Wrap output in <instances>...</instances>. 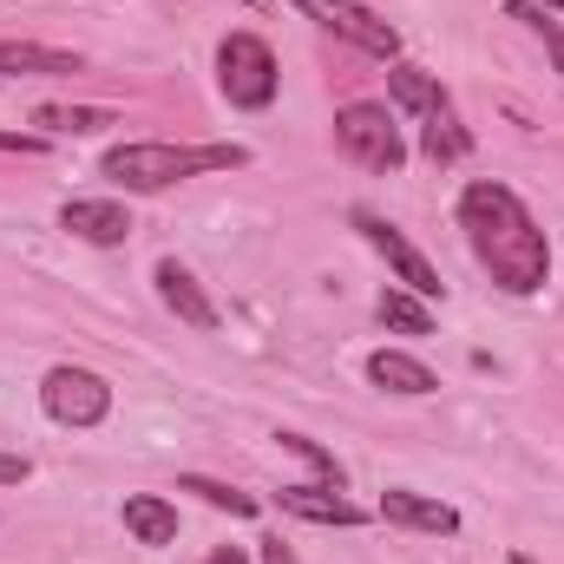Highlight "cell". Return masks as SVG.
<instances>
[{"instance_id": "obj_1", "label": "cell", "mask_w": 564, "mask_h": 564, "mask_svg": "<svg viewBox=\"0 0 564 564\" xmlns=\"http://www.w3.org/2000/svg\"><path fill=\"white\" fill-rule=\"evenodd\" d=\"M459 230H466L473 257L492 270L499 289H512V295L545 289V276H552V243L532 224V210L519 204V191H506L492 177L486 184H466L459 191Z\"/></svg>"}, {"instance_id": "obj_2", "label": "cell", "mask_w": 564, "mask_h": 564, "mask_svg": "<svg viewBox=\"0 0 564 564\" xmlns=\"http://www.w3.org/2000/svg\"><path fill=\"white\" fill-rule=\"evenodd\" d=\"M237 164H250L243 144H119L106 151V177H119L126 191H164L204 171H237Z\"/></svg>"}, {"instance_id": "obj_3", "label": "cell", "mask_w": 564, "mask_h": 564, "mask_svg": "<svg viewBox=\"0 0 564 564\" xmlns=\"http://www.w3.org/2000/svg\"><path fill=\"white\" fill-rule=\"evenodd\" d=\"M217 86H224L230 106L263 112V106L276 99V53H270L257 33H230V40L217 46Z\"/></svg>"}, {"instance_id": "obj_4", "label": "cell", "mask_w": 564, "mask_h": 564, "mask_svg": "<svg viewBox=\"0 0 564 564\" xmlns=\"http://www.w3.org/2000/svg\"><path fill=\"white\" fill-rule=\"evenodd\" d=\"M335 139H341V151H348L355 164H368V171H401V164H408V144L394 132L388 106H368V99L341 106V112H335Z\"/></svg>"}, {"instance_id": "obj_5", "label": "cell", "mask_w": 564, "mask_h": 564, "mask_svg": "<svg viewBox=\"0 0 564 564\" xmlns=\"http://www.w3.org/2000/svg\"><path fill=\"white\" fill-rule=\"evenodd\" d=\"M289 7H302V13L322 20L335 40H348V46H361V53H375V59H394V53H401V33H394L381 13H368L361 0H289Z\"/></svg>"}, {"instance_id": "obj_6", "label": "cell", "mask_w": 564, "mask_h": 564, "mask_svg": "<svg viewBox=\"0 0 564 564\" xmlns=\"http://www.w3.org/2000/svg\"><path fill=\"white\" fill-rule=\"evenodd\" d=\"M40 401H46V414L59 426H99L112 414V388L93 368H53L46 388H40Z\"/></svg>"}, {"instance_id": "obj_7", "label": "cell", "mask_w": 564, "mask_h": 564, "mask_svg": "<svg viewBox=\"0 0 564 564\" xmlns=\"http://www.w3.org/2000/svg\"><path fill=\"white\" fill-rule=\"evenodd\" d=\"M355 230H361V237H368V243H375V250L388 257V270H394V276L408 282L414 295H440V289H446V282H440V270L426 263V257L414 250V243H408V237H401V230H394V224H381V217L355 210Z\"/></svg>"}, {"instance_id": "obj_8", "label": "cell", "mask_w": 564, "mask_h": 564, "mask_svg": "<svg viewBox=\"0 0 564 564\" xmlns=\"http://www.w3.org/2000/svg\"><path fill=\"white\" fill-rule=\"evenodd\" d=\"M59 230H73L79 243L112 250V243H126V237H132V210H126V204H112V197H73V204L59 210Z\"/></svg>"}, {"instance_id": "obj_9", "label": "cell", "mask_w": 564, "mask_h": 564, "mask_svg": "<svg viewBox=\"0 0 564 564\" xmlns=\"http://www.w3.org/2000/svg\"><path fill=\"white\" fill-rule=\"evenodd\" d=\"M381 519H388V525H414V532H433V539H453V532H459V512H453L446 499H426V492H408V486L381 492Z\"/></svg>"}, {"instance_id": "obj_10", "label": "cell", "mask_w": 564, "mask_h": 564, "mask_svg": "<svg viewBox=\"0 0 564 564\" xmlns=\"http://www.w3.org/2000/svg\"><path fill=\"white\" fill-rule=\"evenodd\" d=\"M158 295H164V308H171L177 322H191L197 335H210V328H217V308H210V295L197 289V276H191V270L158 263Z\"/></svg>"}, {"instance_id": "obj_11", "label": "cell", "mask_w": 564, "mask_h": 564, "mask_svg": "<svg viewBox=\"0 0 564 564\" xmlns=\"http://www.w3.org/2000/svg\"><path fill=\"white\" fill-rule=\"evenodd\" d=\"M276 499H282V512L315 519V525H361V519H368L361 506L341 499V486H282Z\"/></svg>"}, {"instance_id": "obj_12", "label": "cell", "mask_w": 564, "mask_h": 564, "mask_svg": "<svg viewBox=\"0 0 564 564\" xmlns=\"http://www.w3.org/2000/svg\"><path fill=\"white\" fill-rule=\"evenodd\" d=\"M368 375H375V388H388V394H433V388H440L433 368L414 361V355H401V348H381V355L368 361Z\"/></svg>"}, {"instance_id": "obj_13", "label": "cell", "mask_w": 564, "mask_h": 564, "mask_svg": "<svg viewBox=\"0 0 564 564\" xmlns=\"http://www.w3.org/2000/svg\"><path fill=\"white\" fill-rule=\"evenodd\" d=\"M33 126H40L46 139H93V132L119 126V112H106V106H40Z\"/></svg>"}, {"instance_id": "obj_14", "label": "cell", "mask_w": 564, "mask_h": 564, "mask_svg": "<svg viewBox=\"0 0 564 564\" xmlns=\"http://www.w3.org/2000/svg\"><path fill=\"white\" fill-rule=\"evenodd\" d=\"M126 532H132L139 545H171V539H177V512H171L158 492H139V499H126Z\"/></svg>"}, {"instance_id": "obj_15", "label": "cell", "mask_w": 564, "mask_h": 564, "mask_svg": "<svg viewBox=\"0 0 564 564\" xmlns=\"http://www.w3.org/2000/svg\"><path fill=\"white\" fill-rule=\"evenodd\" d=\"M421 144H426V158H433V164H459V158L473 151V139L459 132V119H453V106H446V99L421 119Z\"/></svg>"}, {"instance_id": "obj_16", "label": "cell", "mask_w": 564, "mask_h": 564, "mask_svg": "<svg viewBox=\"0 0 564 564\" xmlns=\"http://www.w3.org/2000/svg\"><path fill=\"white\" fill-rule=\"evenodd\" d=\"M0 73H79V53H53L33 40H0Z\"/></svg>"}, {"instance_id": "obj_17", "label": "cell", "mask_w": 564, "mask_h": 564, "mask_svg": "<svg viewBox=\"0 0 564 564\" xmlns=\"http://www.w3.org/2000/svg\"><path fill=\"white\" fill-rule=\"evenodd\" d=\"M388 93H394V106H401V112H421V119L446 99V93H440V79L421 73V66H394V73H388Z\"/></svg>"}, {"instance_id": "obj_18", "label": "cell", "mask_w": 564, "mask_h": 564, "mask_svg": "<svg viewBox=\"0 0 564 564\" xmlns=\"http://www.w3.org/2000/svg\"><path fill=\"white\" fill-rule=\"evenodd\" d=\"M381 322L401 328V335H433V315H426V302L414 289H388L381 295Z\"/></svg>"}, {"instance_id": "obj_19", "label": "cell", "mask_w": 564, "mask_h": 564, "mask_svg": "<svg viewBox=\"0 0 564 564\" xmlns=\"http://www.w3.org/2000/svg\"><path fill=\"white\" fill-rule=\"evenodd\" d=\"M177 492H197L204 506H224V512H237V519H250V512H257V499H250V492L217 486V479H197V473H184V479H177Z\"/></svg>"}, {"instance_id": "obj_20", "label": "cell", "mask_w": 564, "mask_h": 564, "mask_svg": "<svg viewBox=\"0 0 564 564\" xmlns=\"http://www.w3.org/2000/svg\"><path fill=\"white\" fill-rule=\"evenodd\" d=\"M512 20H525V26L552 46V59H558V73H564V26H558V20H545V7H532V0H519V7H512Z\"/></svg>"}, {"instance_id": "obj_21", "label": "cell", "mask_w": 564, "mask_h": 564, "mask_svg": "<svg viewBox=\"0 0 564 564\" xmlns=\"http://www.w3.org/2000/svg\"><path fill=\"white\" fill-rule=\"evenodd\" d=\"M0 151H20V158H33V151H46L40 132H0Z\"/></svg>"}, {"instance_id": "obj_22", "label": "cell", "mask_w": 564, "mask_h": 564, "mask_svg": "<svg viewBox=\"0 0 564 564\" xmlns=\"http://www.w3.org/2000/svg\"><path fill=\"white\" fill-rule=\"evenodd\" d=\"M26 473H33V466H26V459H20V453H0V486H20V479H26Z\"/></svg>"}, {"instance_id": "obj_23", "label": "cell", "mask_w": 564, "mask_h": 564, "mask_svg": "<svg viewBox=\"0 0 564 564\" xmlns=\"http://www.w3.org/2000/svg\"><path fill=\"white\" fill-rule=\"evenodd\" d=\"M263 564H295V552H289L282 539H263Z\"/></svg>"}, {"instance_id": "obj_24", "label": "cell", "mask_w": 564, "mask_h": 564, "mask_svg": "<svg viewBox=\"0 0 564 564\" xmlns=\"http://www.w3.org/2000/svg\"><path fill=\"white\" fill-rule=\"evenodd\" d=\"M210 564H250V558H243L237 545H224V552H210Z\"/></svg>"}, {"instance_id": "obj_25", "label": "cell", "mask_w": 564, "mask_h": 564, "mask_svg": "<svg viewBox=\"0 0 564 564\" xmlns=\"http://www.w3.org/2000/svg\"><path fill=\"white\" fill-rule=\"evenodd\" d=\"M512 564H539V558H525V552H512Z\"/></svg>"}, {"instance_id": "obj_26", "label": "cell", "mask_w": 564, "mask_h": 564, "mask_svg": "<svg viewBox=\"0 0 564 564\" xmlns=\"http://www.w3.org/2000/svg\"><path fill=\"white\" fill-rule=\"evenodd\" d=\"M532 7H564V0H532Z\"/></svg>"}, {"instance_id": "obj_27", "label": "cell", "mask_w": 564, "mask_h": 564, "mask_svg": "<svg viewBox=\"0 0 564 564\" xmlns=\"http://www.w3.org/2000/svg\"><path fill=\"white\" fill-rule=\"evenodd\" d=\"M243 7H257V0H243Z\"/></svg>"}]
</instances>
